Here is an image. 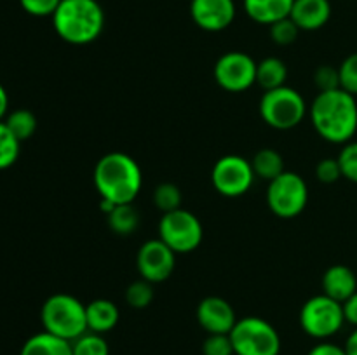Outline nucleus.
Returning a JSON list of instances; mask_svg holds the SVG:
<instances>
[{
  "label": "nucleus",
  "instance_id": "412c9836",
  "mask_svg": "<svg viewBox=\"0 0 357 355\" xmlns=\"http://www.w3.org/2000/svg\"><path fill=\"white\" fill-rule=\"evenodd\" d=\"M251 166H253L255 176L260 180L272 181L284 173V160L282 155L274 148H261L255 153L251 159Z\"/></svg>",
  "mask_w": 357,
  "mask_h": 355
},
{
  "label": "nucleus",
  "instance_id": "0eeeda50",
  "mask_svg": "<svg viewBox=\"0 0 357 355\" xmlns=\"http://www.w3.org/2000/svg\"><path fill=\"white\" fill-rule=\"evenodd\" d=\"M300 327L316 340H328L344 327L345 317L342 303L326 294L307 299L300 310Z\"/></svg>",
  "mask_w": 357,
  "mask_h": 355
},
{
  "label": "nucleus",
  "instance_id": "bb28decb",
  "mask_svg": "<svg viewBox=\"0 0 357 355\" xmlns=\"http://www.w3.org/2000/svg\"><path fill=\"white\" fill-rule=\"evenodd\" d=\"M153 284L152 282L145 281V278H138V281L131 282L126 289V301L131 308L143 310L153 301Z\"/></svg>",
  "mask_w": 357,
  "mask_h": 355
},
{
  "label": "nucleus",
  "instance_id": "a211bd4d",
  "mask_svg": "<svg viewBox=\"0 0 357 355\" xmlns=\"http://www.w3.org/2000/svg\"><path fill=\"white\" fill-rule=\"evenodd\" d=\"M86 317L87 329L91 333L105 334L117 326L119 319H121V312H119V306L112 299L98 298L86 305Z\"/></svg>",
  "mask_w": 357,
  "mask_h": 355
},
{
  "label": "nucleus",
  "instance_id": "f257e3e1",
  "mask_svg": "<svg viewBox=\"0 0 357 355\" xmlns=\"http://www.w3.org/2000/svg\"><path fill=\"white\" fill-rule=\"evenodd\" d=\"M309 117L321 138L333 145H345L357 132L356 96L344 89L319 93L310 104Z\"/></svg>",
  "mask_w": 357,
  "mask_h": 355
},
{
  "label": "nucleus",
  "instance_id": "6ab92c4d",
  "mask_svg": "<svg viewBox=\"0 0 357 355\" xmlns=\"http://www.w3.org/2000/svg\"><path fill=\"white\" fill-rule=\"evenodd\" d=\"M20 355H73L72 341L42 331L24 341Z\"/></svg>",
  "mask_w": 357,
  "mask_h": 355
},
{
  "label": "nucleus",
  "instance_id": "f03ea898",
  "mask_svg": "<svg viewBox=\"0 0 357 355\" xmlns=\"http://www.w3.org/2000/svg\"><path fill=\"white\" fill-rule=\"evenodd\" d=\"M93 178L101 200L114 205L132 204L143 187L142 167L124 152H110L101 157Z\"/></svg>",
  "mask_w": 357,
  "mask_h": 355
},
{
  "label": "nucleus",
  "instance_id": "72a5a7b5",
  "mask_svg": "<svg viewBox=\"0 0 357 355\" xmlns=\"http://www.w3.org/2000/svg\"><path fill=\"white\" fill-rule=\"evenodd\" d=\"M21 7L26 14L35 17H45L51 16L56 13L59 7L61 0H20Z\"/></svg>",
  "mask_w": 357,
  "mask_h": 355
},
{
  "label": "nucleus",
  "instance_id": "c85d7f7f",
  "mask_svg": "<svg viewBox=\"0 0 357 355\" xmlns=\"http://www.w3.org/2000/svg\"><path fill=\"white\" fill-rule=\"evenodd\" d=\"M340 87L352 96H357V52H352L338 66Z\"/></svg>",
  "mask_w": 357,
  "mask_h": 355
},
{
  "label": "nucleus",
  "instance_id": "9b49d317",
  "mask_svg": "<svg viewBox=\"0 0 357 355\" xmlns=\"http://www.w3.org/2000/svg\"><path fill=\"white\" fill-rule=\"evenodd\" d=\"M213 77L227 93H244L257 84V61L243 51H229L215 63Z\"/></svg>",
  "mask_w": 357,
  "mask_h": 355
},
{
  "label": "nucleus",
  "instance_id": "4c0bfd02",
  "mask_svg": "<svg viewBox=\"0 0 357 355\" xmlns=\"http://www.w3.org/2000/svg\"><path fill=\"white\" fill-rule=\"evenodd\" d=\"M344 348H345V352H347V355H357V327L352 331L351 334H349Z\"/></svg>",
  "mask_w": 357,
  "mask_h": 355
},
{
  "label": "nucleus",
  "instance_id": "f3484780",
  "mask_svg": "<svg viewBox=\"0 0 357 355\" xmlns=\"http://www.w3.org/2000/svg\"><path fill=\"white\" fill-rule=\"evenodd\" d=\"M295 0H243L244 13L258 24H274L289 17Z\"/></svg>",
  "mask_w": 357,
  "mask_h": 355
},
{
  "label": "nucleus",
  "instance_id": "39448f33",
  "mask_svg": "<svg viewBox=\"0 0 357 355\" xmlns=\"http://www.w3.org/2000/svg\"><path fill=\"white\" fill-rule=\"evenodd\" d=\"M305 100L296 89L288 86L265 90L260 100V115L267 125L278 131H289L305 118Z\"/></svg>",
  "mask_w": 357,
  "mask_h": 355
},
{
  "label": "nucleus",
  "instance_id": "ddd939ff",
  "mask_svg": "<svg viewBox=\"0 0 357 355\" xmlns=\"http://www.w3.org/2000/svg\"><path fill=\"white\" fill-rule=\"evenodd\" d=\"M190 17L201 30L223 31L236 19L234 0H190Z\"/></svg>",
  "mask_w": 357,
  "mask_h": 355
},
{
  "label": "nucleus",
  "instance_id": "aec40b11",
  "mask_svg": "<svg viewBox=\"0 0 357 355\" xmlns=\"http://www.w3.org/2000/svg\"><path fill=\"white\" fill-rule=\"evenodd\" d=\"M286 80H288V66L282 59L271 56L257 63V84L264 90L286 86Z\"/></svg>",
  "mask_w": 357,
  "mask_h": 355
},
{
  "label": "nucleus",
  "instance_id": "423d86ee",
  "mask_svg": "<svg viewBox=\"0 0 357 355\" xmlns=\"http://www.w3.org/2000/svg\"><path fill=\"white\" fill-rule=\"evenodd\" d=\"M236 355H279L281 336L268 320L251 315L237 319L230 331Z\"/></svg>",
  "mask_w": 357,
  "mask_h": 355
},
{
  "label": "nucleus",
  "instance_id": "473e14b6",
  "mask_svg": "<svg viewBox=\"0 0 357 355\" xmlns=\"http://www.w3.org/2000/svg\"><path fill=\"white\" fill-rule=\"evenodd\" d=\"M314 82H316L319 93H324V90L342 89L338 68H333V66L330 65H323L316 70V73H314Z\"/></svg>",
  "mask_w": 357,
  "mask_h": 355
},
{
  "label": "nucleus",
  "instance_id": "5701e85b",
  "mask_svg": "<svg viewBox=\"0 0 357 355\" xmlns=\"http://www.w3.org/2000/svg\"><path fill=\"white\" fill-rule=\"evenodd\" d=\"M3 122L21 143L30 139L37 131V117L33 115V111L26 110V108H17V110L7 113Z\"/></svg>",
  "mask_w": 357,
  "mask_h": 355
},
{
  "label": "nucleus",
  "instance_id": "dca6fc26",
  "mask_svg": "<svg viewBox=\"0 0 357 355\" xmlns=\"http://www.w3.org/2000/svg\"><path fill=\"white\" fill-rule=\"evenodd\" d=\"M323 294L344 303L357 291V277L347 265H333L323 275Z\"/></svg>",
  "mask_w": 357,
  "mask_h": 355
},
{
  "label": "nucleus",
  "instance_id": "b1692460",
  "mask_svg": "<svg viewBox=\"0 0 357 355\" xmlns=\"http://www.w3.org/2000/svg\"><path fill=\"white\" fill-rule=\"evenodd\" d=\"M181 202H183V195H181V190L178 184L164 181V183L157 184L155 190H153V204L157 205V209L162 214L180 209Z\"/></svg>",
  "mask_w": 357,
  "mask_h": 355
},
{
  "label": "nucleus",
  "instance_id": "c9c22d12",
  "mask_svg": "<svg viewBox=\"0 0 357 355\" xmlns=\"http://www.w3.org/2000/svg\"><path fill=\"white\" fill-rule=\"evenodd\" d=\"M342 308H344L345 322L357 327V291L351 296V298L345 299V301L342 303Z\"/></svg>",
  "mask_w": 357,
  "mask_h": 355
},
{
  "label": "nucleus",
  "instance_id": "7ed1b4c3",
  "mask_svg": "<svg viewBox=\"0 0 357 355\" xmlns=\"http://www.w3.org/2000/svg\"><path fill=\"white\" fill-rule=\"evenodd\" d=\"M52 26L66 44L87 45L103 31V7L98 0H61L52 14Z\"/></svg>",
  "mask_w": 357,
  "mask_h": 355
},
{
  "label": "nucleus",
  "instance_id": "cd10ccee",
  "mask_svg": "<svg viewBox=\"0 0 357 355\" xmlns=\"http://www.w3.org/2000/svg\"><path fill=\"white\" fill-rule=\"evenodd\" d=\"M298 33H300V28L296 26L295 21H293L291 17H284V19L271 24L272 42L278 45H282V47H286V45H291L293 42L298 38Z\"/></svg>",
  "mask_w": 357,
  "mask_h": 355
},
{
  "label": "nucleus",
  "instance_id": "c756f323",
  "mask_svg": "<svg viewBox=\"0 0 357 355\" xmlns=\"http://www.w3.org/2000/svg\"><path fill=\"white\" fill-rule=\"evenodd\" d=\"M337 159L340 162L342 174L345 180L357 183V141L345 143Z\"/></svg>",
  "mask_w": 357,
  "mask_h": 355
},
{
  "label": "nucleus",
  "instance_id": "a878e982",
  "mask_svg": "<svg viewBox=\"0 0 357 355\" xmlns=\"http://www.w3.org/2000/svg\"><path fill=\"white\" fill-rule=\"evenodd\" d=\"M73 355H110V347L101 334L87 331L75 341H72Z\"/></svg>",
  "mask_w": 357,
  "mask_h": 355
},
{
  "label": "nucleus",
  "instance_id": "2eb2a0df",
  "mask_svg": "<svg viewBox=\"0 0 357 355\" xmlns=\"http://www.w3.org/2000/svg\"><path fill=\"white\" fill-rule=\"evenodd\" d=\"M300 31H316L331 17L330 0H295L289 14Z\"/></svg>",
  "mask_w": 357,
  "mask_h": 355
},
{
  "label": "nucleus",
  "instance_id": "1a4fd4ad",
  "mask_svg": "<svg viewBox=\"0 0 357 355\" xmlns=\"http://www.w3.org/2000/svg\"><path fill=\"white\" fill-rule=\"evenodd\" d=\"M204 237L202 223L194 212L180 207L162 214L159 221V239L176 254H188L197 249Z\"/></svg>",
  "mask_w": 357,
  "mask_h": 355
},
{
  "label": "nucleus",
  "instance_id": "4468645a",
  "mask_svg": "<svg viewBox=\"0 0 357 355\" xmlns=\"http://www.w3.org/2000/svg\"><path fill=\"white\" fill-rule=\"evenodd\" d=\"M197 322L208 334H229L236 326L234 306L222 296H206L195 310Z\"/></svg>",
  "mask_w": 357,
  "mask_h": 355
},
{
  "label": "nucleus",
  "instance_id": "6e6552de",
  "mask_svg": "<svg viewBox=\"0 0 357 355\" xmlns=\"http://www.w3.org/2000/svg\"><path fill=\"white\" fill-rule=\"evenodd\" d=\"M309 202V187L300 174L284 171L268 181L267 204L275 216L293 219L302 214Z\"/></svg>",
  "mask_w": 357,
  "mask_h": 355
},
{
  "label": "nucleus",
  "instance_id": "20e7f679",
  "mask_svg": "<svg viewBox=\"0 0 357 355\" xmlns=\"http://www.w3.org/2000/svg\"><path fill=\"white\" fill-rule=\"evenodd\" d=\"M40 322L44 331L66 341H75L89 331L86 305L66 292H56L45 299L40 308Z\"/></svg>",
  "mask_w": 357,
  "mask_h": 355
},
{
  "label": "nucleus",
  "instance_id": "4be33fe9",
  "mask_svg": "<svg viewBox=\"0 0 357 355\" xmlns=\"http://www.w3.org/2000/svg\"><path fill=\"white\" fill-rule=\"evenodd\" d=\"M107 221L117 235H131L139 225V212L132 204L114 205L107 214Z\"/></svg>",
  "mask_w": 357,
  "mask_h": 355
},
{
  "label": "nucleus",
  "instance_id": "f8f14e48",
  "mask_svg": "<svg viewBox=\"0 0 357 355\" xmlns=\"http://www.w3.org/2000/svg\"><path fill=\"white\" fill-rule=\"evenodd\" d=\"M176 267V253L169 246L157 239L146 240L142 244L136 254V268L142 278L160 284L173 275Z\"/></svg>",
  "mask_w": 357,
  "mask_h": 355
},
{
  "label": "nucleus",
  "instance_id": "393cba45",
  "mask_svg": "<svg viewBox=\"0 0 357 355\" xmlns=\"http://www.w3.org/2000/svg\"><path fill=\"white\" fill-rule=\"evenodd\" d=\"M21 141L9 131L6 122H0V171L9 169L20 157Z\"/></svg>",
  "mask_w": 357,
  "mask_h": 355
},
{
  "label": "nucleus",
  "instance_id": "7c9ffc66",
  "mask_svg": "<svg viewBox=\"0 0 357 355\" xmlns=\"http://www.w3.org/2000/svg\"><path fill=\"white\" fill-rule=\"evenodd\" d=\"M202 355H236L230 334H208L202 341Z\"/></svg>",
  "mask_w": 357,
  "mask_h": 355
},
{
  "label": "nucleus",
  "instance_id": "9d476101",
  "mask_svg": "<svg viewBox=\"0 0 357 355\" xmlns=\"http://www.w3.org/2000/svg\"><path fill=\"white\" fill-rule=\"evenodd\" d=\"M255 171L251 160L241 155H223L215 162L211 169V183L220 195L229 198L241 197L253 187Z\"/></svg>",
  "mask_w": 357,
  "mask_h": 355
},
{
  "label": "nucleus",
  "instance_id": "2f4dec72",
  "mask_svg": "<svg viewBox=\"0 0 357 355\" xmlns=\"http://www.w3.org/2000/svg\"><path fill=\"white\" fill-rule=\"evenodd\" d=\"M316 178L324 184H333L337 183L340 178H344L338 159L326 157V159L319 160L316 166Z\"/></svg>",
  "mask_w": 357,
  "mask_h": 355
},
{
  "label": "nucleus",
  "instance_id": "e433bc0d",
  "mask_svg": "<svg viewBox=\"0 0 357 355\" xmlns=\"http://www.w3.org/2000/svg\"><path fill=\"white\" fill-rule=\"evenodd\" d=\"M7 110H9V94H7L6 87L0 84V122L7 117Z\"/></svg>",
  "mask_w": 357,
  "mask_h": 355
},
{
  "label": "nucleus",
  "instance_id": "f704fd0d",
  "mask_svg": "<svg viewBox=\"0 0 357 355\" xmlns=\"http://www.w3.org/2000/svg\"><path fill=\"white\" fill-rule=\"evenodd\" d=\"M307 355H347V352H345L344 347H338V345L330 343V341H321L319 345L310 348Z\"/></svg>",
  "mask_w": 357,
  "mask_h": 355
}]
</instances>
